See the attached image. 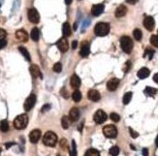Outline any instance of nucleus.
I'll return each mask as SVG.
<instances>
[{"label": "nucleus", "instance_id": "393cba45", "mask_svg": "<svg viewBox=\"0 0 158 156\" xmlns=\"http://www.w3.org/2000/svg\"><path fill=\"white\" fill-rule=\"evenodd\" d=\"M0 130L2 132H4V133L9 131V123L7 120H2V121L0 122Z\"/></svg>", "mask_w": 158, "mask_h": 156}, {"label": "nucleus", "instance_id": "f3484780", "mask_svg": "<svg viewBox=\"0 0 158 156\" xmlns=\"http://www.w3.org/2000/svg\"><path fill=\"white\" fill-rule=\"evenodd\" d=\"M79 118H80V111H79V109L72 108L70 112H69V119H70L71 121L75 122V121H78Z\"/></svg>", "mask_w": 158, "mask_h": 156}, {"label": "nucleus", "instance_id": "ea45409f", "mask_svg": "<svg viewBox=\"0 0 158 156\" xmlns=\"http://www.w3.org/2000/svg\"><path fill=\"white\" fill-rule=\"evenodd\" d=\"M7 45V41L5 40V39H2V40H0V50L5 48Z\"/></svg>", "mask_w": 158, "mask_h": 156}, {"label": "nucleus", "instance_id": "603ef678", "mask_svg": "<svg viewBox=\"0 0 158 156\" xmlns=\"http://www.w3.org/2000/svg\"><path fill=\"white\" fill-rule=\"evenodd\" d=\"M0 153H1V149H0Z\"/></svg>", "mask_w": 158, "mask_h": 156}, {"label": "nucleus", "instance_id": "9b49d317", "mask_svg": "<svg viewBox=\"0 0 158 156\" xmlns=\"http://www.w3.org/2000/svg\"><path fill=\"white\" fill-rule=\"evenodd\" d=\"M16 38L18 41L26 43L28 41V34L24 29H18V30L16 31Z\"/></svg>", "mask_w": 158, "mask_h": 156}, {"label": "nucleus", "instance_id": "f704fd0d", "mask_svg": "<svg viewBox=\"0 0 158 156\" xmlns=\"http://www.w3.org/2000/svg\"><path fill=\"white\" fill-rule=\"evenodd\" d=\"M110 118L114 122H118L119 120H120V116H119L117 114H115V112H111V115H110Z\"/></svg>", "mask_w": 158, "mask_h": 156}, {"label": "nucleus", "instance_id": "1a4fd4ad", "mask_svg": "<svg viewBox=\"0 0 158 156\" xmlns=\"http://www.w3.org/2000/svg\"><path fill=\"white\" fill-rule=\"evenodd\" d=\"M154 25H155V21H154V18L150 16L145 17L144 19V26L146 30L148 31H152L154 29Z\"/></svg>", "mask_w": 158, "mask_h": 156}, {"label": "nucleus", "instance_id": "2f4dec72", "mask_svg": "<svg viewBox=\"0 0 158 156\" xmlns=\"http://www.w3.org/2000/svg\"><path fill=\"white\" fill-rule=\"evenodd\" d=\"M109 152H110L111 156H117V155L119 154V147L117 146L111 147Z\"/></svg>", "mask_w": 158, "mask_h": 156}, {"label": "nucleus", "instance_id": "6ab92c4d", "mask_svg": "<svg viewBox=\"0 0 158 156\" xmlns=\"http://www.w3.org/2000/svg\"><path fill=\"white\" fill-rule=\"evenodd\" d=\"M126 13H127V8L124 5H119L117 8V10H115L114 15L117 18H122L126 15Z\"/></svg>", "mask_w": 158, "mask_h": 156}, {"label": "nucleus", "instance_id": "c03bdc74", "mask_svg": "<svg viewBox=\"0 0 158 156\" xmlns=\"http://www.w3.org/2000/svg\"><path fill=\"white\" fill-rule=\"evenodd\" d=\"M142 156H148V149H142Z\"/></svg>", "mask_w": 158, "mask_h": 156}, {"label": "nucleus", "instance_id": "ddd939ff", "mask_svg": "<svg viewBox=\"0 0 158 156\" xmlns=\"http://www.w3.org/2000/svg\"><path fill=\"white\" fill-rule=\"evenodd\" d=\"M119 80L117 79V78H113V79H111L109 81H108V84H107V88L109 89L110 91H114V90H117V88L118 87V85H119Z\"/></svg>", "mask_w": 158, "mask_h": 156}, {"label": "nucleus", "instance_id": "a878e982", "mask_svg": "<svg viewBox=\"0 0 158 156\" xmlns=\"http://www.w3.org/2000/svg\"><path fill=\"white\" fill-rule=\"evenodd\" d=\"M72 98L75 102H80L82 100V93L80 90H75L72 94Z\"/></svg>", "mask_w": 158, "mask_h": 156}, {"label": "nucleus", "instance_id": "c756f323", "mask_svg": "<svg viewBox=\"0 0 158 156\" xmlns=\"http://www.w3.org/2000/svg\"><path fill=\"white\" fill-rule=\"evenodd\" d=\"M61 125H62L63 129H68L69 128V118L67 116H62V118H61Z\"/></svg>", "mask_w": 158, "mask_h": 156}, {"label": "nucleus", "instance_id": "de8ad7c7", "mask_svg": "<svg viewBox=\"0 0 158 156\" xmlns=\"http://www.w3.org/2000/svg\"><path fill=\"white\" fill-rule=\"evenodd\" d=\"M77 46H78V42H77V41H74V42L72 43V48L74 49V50L77 48Z\"/></svg>", "mask_w": 158, "mask_h": 156}, {"label": "nucleus", "instance_id": "6e6552de", "mask_svg": "<svg viewBox=\"0 0 158 156\" xmlns=\"http://www.w3.org/2000/svg\"><path fill=\"white\" fill-rule=\"evenodd\" d=\"M108 116H107V114L104 111L102 110H98L97 112H95L94 115H93V119L94 121L97 123V124H102L104 123L107 120Z\"/></svg>", "mask_w": 158, "mask_h": 156}, {"label": "nucleus", "instance_id": "bb28decb", "mask_svg": "<svg viewBox=\"0 0 158 156\" xmlns=\"http://www.w3.org/2000/svg\"><path fill=\"white\" fill-rule=\"evenodd\" d=\"M145 94H146V95L153 97L154 95L156 94L157 90H156L155 88H152V87H146L145 89Z\"/></svg>", "mask_w": 158, "mask_h": 156}, {"label": "nucleus", "instance_id": "423d86ee", "mask_svg": "<svg viewBox=\"0 0 158 156\" xmlns=\"http://www.w3.org/2000/svg\"><path fill=\"white\" fill-rule=\"evenodd\" d=\"M35 104H36V95L32 93V94H30L25 100V102L24 104V110L26 112H29L34 106H35Z\"/></svg>", "mask_w": 158, "mask_h": 156}, {"label": "nucleus", "instance_id": "37998d69", "mask_svg": "<svg viewBox=\"0 0 158 156\" xmlns=\"http://www.w3.org/2000/svg\"><path fill=\"white\" fill-rule=\"evenodd\" d=\"M138 1H139V0H126V2H127V3L132 4V5H134V4H136Z\"/></svg>", "mask_w": 158, "mask_h": 156}, {"label": "nucleus", "instance_id": "49530a36", "mask_svg": "<svg viewBox=\"0 0 158 156\" xmlns=\"http://www.w3.org/2000/svg\"><path fill=\"white\" fill-rule=\"evenodd\" d=\"M153 81H155L156 84H158V73H156L155 75L153 76Z\"/></svg>", "mask_w": 158, "mask_h": 156}, {"label": "nucleus", "instance_id": "dca6fc26", "mask_svg": "<svg viewBox=\"0 0 158 156\" xmlns=\"http://www.w3.org/2000/svg\"><path fill=\"white\" fill-rule=\"evenodd\" d=\"M104 12V5L103 4H95V5L92 6L91 8V14L95 16V17H98Z\"/></svg>", "mask_w": 158, "mask_h": 156}, {"label": "nucleus", "instance_id": "7ed1b4c3", "mask_svg": "<svg viewBox=\"0 0 158 156\" xmlns=\"http://www.w3.org/2000/svg\"><path fill=\"white\" fill-rule=\"evenodd\" d=\"M43 143L47 146H55L57 143V136L52 131H48L43 137Z\"/></svg>", "mask_w": 158, "mask_h": 156}, {"label": "nucleus", "instance_id": "72a5a7b5", "mask_svg": "<svg viewBox=\"0 0 158 156\" xmlns=\"http://www.w3.org/2000/svg\"><path fill=\"white\" fill-rule=\"evenodd\" d=\"M52 69L55 73H60L61 71H62V65H61L60 62H57V63H55V65H53Z\"/></svg>", "mask_w": 158, "mask_h": 156}, {"label": "nucleus", "instance_id": "412c9836", "mask_svg": "<svg viewBox=\"0 0 158 156\" xmlns=\"http://www.w3.org/2000/svg\"><path fill=\"white\" fill-rule=\"evenodd\" d=\"M149 74H150V71L148 69V68H141L140 70H139V72L137 74V76L139 79H141V80H144L145 79V78H148L149 76Z\"/></svg>", "mask_w": 158, "mask_h": 156}, {"label": "nucleus", "instance_id": "a211bd4d", "mask_svg": "<svg viewBox=\"0 0 158 156\" xmlns=\"http://www.w3.org/2000/svg\"><path fill=\"white\" fill-rule=\"evenodd\" d=\"M30 73H31V75L33 78H39V79H42L43 78V75H42V72H41V70L40 68L38 67L37 65H31L30 66Z\"/></svg>", "mask_w": 158, "mask_h": 156}, {"label": "nucleus", "instance_id": "9d476101", "mask_svg": "<svg viewBox=\"0 0 158 156\" xmlns=\"http://www.w3.org/2000/svg\"><path fill=\"white\" fill-rule=\"evenodd\" d=\"M56 46H57V48H58V50H60L61 52H66L68 50V49H69L68 41H67V39L65 37L59 39V40L57 41V43H56Z\"/></svg>", "mask_w": 158, "mask_h": 156}, {"label": "nucleus", "instance_id": "3c124183", "mask_svg": "<svg viewBox=\"0 0 158 156\" xmlns=\"http://www.w3.org/2000/svg\"><path fill=\"white\" fill-rule=\"evenodd\" d=\"M155 143H156V146H158V136H157V138L155 140Z\"/></svg>", "mask_w": 158, "mask_h": 156}, {"label": "nucleus", "instance_id": "cd10ccee", "mask_svg": "<svg viewBox=\"0 0 158 156\" xmlns=\"http://www.w3.org/2000/svg\"><path fill=\"white\" fill-rule=\"evenodd\" d=\"M131 99H132V92H127L124 94V96H123V104L124 105H127L129 104V102L131 101Z\"/></svg>", "mask_w": 158, "mask_h": 156}, {"label": "nucleus", "instance_id": "4be33fe9", "mask_svg": "<svg viewBox=\"0 0 158 156\" xmlns=\"http://www.w3.org/2000/svg\"><path fill=\"white\" fill-rule=\"evenodd\" d=\"M62 32H63V37L67 38L71 35L72 33V29H71V26L69 24L68 22H64L63 23V26H62Z\"/></svg>", "mask_w": 158, "mask_h": 156}, {"label": "nucleus", "instance_id": "b1692460", "mask_svg": "<svg viewBox=\"0 0 158 156\" xmlns=\"http://www.w3.org/2000/svg\"><path fill=\"white\" fill-rule=\"evenodd\" d=\"M18 50H20V52L22 54V55L24 56V58L26 60H28V61H30L31 60V58H30V54H29V52H28V50H26L24 47H18Z\"/></svg>", "mask_w": 158, "mask_h": 156}, {"label": "nucleus", "instance_id": "4c0bfd02", "mask_svg": "<svg viewBox=\"0 0 158 156\" xmlns=\"http://www.w3.org/2000/svg\"><path fill=\"white\" fill-rule=\"evenodd\" d=\"M129 132H130V135H131V137L134 138V139H136L139 137V134L137 133L136 131H134L132 128H129Z\"/></svg>", "mask_w": 158, "mask_h": 156}, {"label": "nucleus", "instance_id": "58836bf2", "mask_svg": "<svg viewBox=\"0 0 158 156\" xmlns=\"http://www.w3.org/2000/svg\"><path fill=\"white\" fill-rule=\"evenodd\" d=\"M7 36V32L2 28H0V40H2V39H5Z\"/></svg>", "mask_w": 158, "mask_h": 156}, {"label": "nucleus", "instance_id": "aec40b11", "mask_svg": "<svg viewBox=\"0 0 158 156\" xmlns=\"http://www.w3.org/2000/svg\"><path fill=\"white\" fill-rule=\"evenodd\" d=\"M80 77L78 75H76V74H74L72 77H71V81H70V84H71V87L73 88H79L80 85Z\"/></svg>", "mask_w": 158, "mask_h": 156}, {"label": "nucleus", "instance_id": "473e14b6", "mask_svg": "<svg viewBox=\"0 0 158 156\" xmlns=\"http://www.w3.org/2000/svg\"><path fill=\"white\" fill-rule=\"evenodd\" d=\"M150 43H151V45L153 47L158 48V35H152L150 37Z\"/></svg>", "mask_w": 158, "mask_h": 156}, {"label": "nucleus", "instance_id": "c9c22d12", "mask_svg": "<svg viewBox=\"0 0 158 156\" xmlns=\"http://www.w3.org/2000/svg\"><path fill=\"white\" fill-rule=\"evenodd\" d=\"M71 156H77V146H76V142L75 140L72 141V152Z\"/></svg>", "mask_w": 158, "mask_h": 156}, {"label": "nucleus", "instance_id": "09e8293b", "mask_svg": "<svg viewBox=\"0 0 158 156\" xmlns=\"http://www.w3.org/2000/svg\"><path fill=\"white\" fill-rule=\"evenodd\" d=\"M73 0H65V3L67 4V5H70V4L72 3Z\"/></svg>", "mask_w": 158, "mask_h": 156}, {"label": "nucleus", "instance_id": "a19ab883", "mask_svg": "<svg viewBox=\"0 0 158 156\" xmlns=\"http://www.w3.org/2000/svg\"><path fill=\"white\" fill-rule=\"evenodd\" d=\"M61 93H62V95L64 98H68L69 95H68V91L65 90V88H62V90H61Z\"/></svg>", "mask_w": 158, "mask_h": 156}, {"label": "nucleus", "instance_id": "f257e3e1", "mask_svg": "<svg viewBox=\"0 0 158 156\" xmlns=\"http://www.w3.org/2000/svg\"><path fill=\"white\" fill-rule=\"evenodd\" d=\"M27 124H28V116L25 114L18 115L14 120V126L18 130L24 129L27 126Z\"/></svg>", "mask_w": 158, "mask_h": 156}, {"label": "nucleus", "instance_id": "c85d7f7f", "mask_svg": "<svg viewBox=\"0 0 158 156\" xmlns=\"http://www.w3.org/2000/svg\"><path fill=\"white\" fill-rule=\"evenodd\" d=\"M84 156H100V152L98 150L94 149H88L86 151Z\"/></svg>", "mask_w": 158, "mask_h": 156}, {"label": "nucleus", "instance_id": "f03ea898", "mask_svg": "<svg viewBox=\"0 0 158 156\" xmlns=\"http://www.w3.org/2000/svg\"><path fill=\"white\" fill-rule=\"evenodd\" d=\"M94 32L99 37L106 36L110 32V24L107 22H98L95 25Z\"/></svg>", "mask_w": 158, "mask_h": 156}, {"label": "nucleus", "instance_id": "20e7f679", "mask_svg": "<svg viewBox=\"0 0 158 156\" xmlns=\"http://www.w3.org/2000/svg\"><path fill=\"white\" fill-rule=\"evenodd\" d=\"M133 41L128 36H123L120 39V47L122 50L126 53H130L133 50Z\"/></svg>", "mask_w": 158, "mask_h": 156}, {"label": "nucleus", "instance_id": "e433bc0d", "mask_svg": "<svg viewBox=\"0 0 158 156\" xmlns=\"http://www.w3.org/2000/svg\"><path fill=\"white\" fill-rule=\"evenodd\" d=\"M153 53H154V50H150V49H146V50H145V56L148 55L149 59H151L152 56H153Z\"/></svg>", "mask_w": 158, "mask_h": 156}, {"label": "nucleus", "instance_id": "79ce46f5", "mask_svg": "<svg viewBox=\"0 0 158 156\" xmlns=\"http://www.w3.org/2000/svg\"><path fill=\"white\" fill-rule=\"evenodd\" d=\"M130 65H131V62L130 61H127L126 62V66L124 68V72H128V70L130 69Z\"/></svg>", "mask_w": 158, "mask_h": 156}, {"label": "nucleus", "instance_id": "2eb2a0df", "mask_svg": "<svg viewBox=\"0 0 158 156\" xmlns=\"http://www.w3.org/2000/svg\"><path fill=\"white\" fill-rule=\"evenodd\" d=\"M90 52V48H89V44L87 42H83L80 47V54L82 57H87L88 54Z\"/></svg>", "mask_w": 158, "mask_h": 156}, {"label": "nucleus", "instance_id": "7c9ffc66", "mask_svg": "<svg viewBox=\"0 0 158 156\" xmlns=\"http://www.w3.org/2000/svg\"><path fill=\"white\" fill-rule=\"evenodd\" d=\"M133 35H134V38L136 39L137 41H141V39L142 37V31L140 29H138V28L135 29L133 31Z\"/></svg>", "mask_w": 158, "mask_h": 156}, {"label": "nucleus", "instance_id": "0eeeda50", "mask_svg": "<svg viewBox=\"0 0 158 156\" xmlns=\"http://www.w3.org/2000/svg\"><path fill=\"white\" fill-rule=\"evenodd\" d=\"M27 16H28V19L32 23H38L40 21V15L35 8H30L27 12Z\"/></svg>", "mask_w": 158, "mask_h": 156}, {"label": "nucleus", "instance_id": "8fccbe9b", "mask_svg": "<svg viewBox=\"0 0 158 156\" xmlns=\"http://www.w3.org/2000/svg\"><path fill=\"white\" fill-rule=\"evenodd\" d=\"M14 143H6V147L7 149H9V147L11 146H13Z\"/></svg>", "mask_w": 158, "mask_h": 156}, {"label": "nucleus", "instance_id": "a18cd8bd", "mask_svg": "<svg viewBox=\"0 0 158 156\" xmlns=\"http://www.w3.org/2000/svg\"><path fill=\"white\" fill-rule=\"evenodd\" d=\"M49 108H51V106H49V105H45V106H44L43 108H42V111H43V112H46V111H48Z\"/></svg>", "mask_w": 158, "mask_h": 156}, {"label": "nucleus", "instance_id": "5701e85b", "mask_svg": "<svg viewBox=\"0 0 158 156\" xmlns=\"http://www.w3.org/2000/svg\"><path fill=\"white\" fill-rule=\"evenodd\" d=\"M30 36H31V39L33 41L37 42L38 40H39L40 38V32H39V29L37 28V27H34V28H32L31 30V34H30Z\"/></svg>", "mask_w": 158, "mask_h": 156}, {"label": "nucleus", "instance_id": "39448f33", "mask_svg": "<svg viewBox=\"0 0 158 156\" xmlns=\"http://www.w3.org/2000/svg\"><path fill=\"white\" fill-rule=\"evenodd\" d=\"M103 134L106 138L109 139H114L117 136V129L114 125H106L103 128Z\"/></svg>", "mask_w": 158, "mask_h": 156}, {"label": "nucleus", "instance_id": "4468645a", "mask_svg": "<svg viewBox=\"0 0 158 156\" xmlns=\"http://www.w3.org/2000/svg\"><path fill=\"white\" fill-rule=\"evenodd\" d=\"M87 97H88V99L92 101V102H98V101L101 99L100 93L97 90H95V89H90L87 93Z\"/></svg>", "mask_w": 158, "mask_h": 156}, {"label": "nucleus", "instance_id": "f8f14e48", "mask_svg": "<svg viewBox=\"0 0 158 156\" xmlns=\"http://www.w3.org/2000/svg\"><path fill=\"white\" fill-rule=\"evenodd\" d=\"M41 138V131L39 129H34L30 132L29 134V140L32 143H36Z\"/></svg>", "mask_w": 158, "mask_h": 156}]
</instances>
